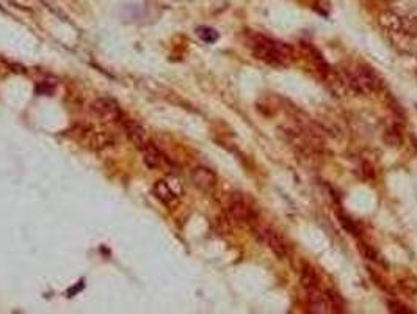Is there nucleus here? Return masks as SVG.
Listing matches in <instances>:
<instances>
[{"label": "nucleus", "mask_w": 417, "mask_h": 314, "mask_svg": "<svg viewBox=\"0 0 417 314\" xmlns=\"http://www.w3.org/2000/svg\"><path fill=\"white\" fill-rule=\"evenodd\" d=\"M257 235L264 240V244H266L271 252H273L278 258H286L289 254V247H287V242L284 240V238L281 234H278L276 231L271 230V228L267 226H253Z\"/></svg>", "instance_id": "39448f33"}, {"label": "nucleus", "mask_w": 417, "mask_h": 314, "mask_svg": "<svg viewBox=\"0 0 417 314\" xmlns=\"http://www.w3.org/2000/svg\"><path fill=\"white\" fill-rule=\"evenodd\" d=\"M119 124L123 126L125 135H128V139L134 143L138 149H142L149 142L146 130H144L137 121L129 120V118H123V121Z\"/></svg>", "instance_id": "6e6552de"}, {"label": "nucleus", "mask_w": 417, "mask_h": 314, "mask_svg": "<svg viewBox=\"0 0 417 314\" xmlns=\"http://www.w3.org/2000/svg\"><path fill=\"white\" fill-rule=\"evenodd\" d=\"M248 46L256 58L271 64V67H289L296 58L294 48H290L289 44L276 41V39L261 34H251L248 38Z\"/></svg>", "instance_id": "f257e3e1"}, {"label": "nucleus", "mask_w": 417, "mask_h": 314, "mask_svg": "<svg viewBox=\"0 0 417 314\" xmlns=\"http://www.w3.org/2000/svg\"><path fill=\"white\" fill-rule=\"evenodd\" d=\"M389 311L390 313H400V314H413L411 310H408L405 305L397 303V302H389Z\"/></svg>", "instance_id": "9b49d317"}, {"label": "nucleus", "mask_w": 417, "mask_h": 314, "mask_svg": "<svg viewBox=\"0 0 417 314\" xmlns=\"http://www.w3.org/2000/svg\"><path fill=\"white\" fill-rule=\"evenodd\" d=\"M198 35H200V38L204 39V41H206V43H215L217 39H218L217 32L212 30V29H206V27L198 30Z\"/></svg>", "instance_id": "9d476101"}, {"label": "nucleus", "mask_w": 417, "mask_h": 314, "mask_svg": "<svg viewBox=\"0 0 417 314\" xmlns=\"http://www.w3.org/2000/svg\"><path fill=\"white\" fill-rule=\"evenodd\" d=\"M152 193L156 195V198L163 203V205L171 206L182 193V187H173L167 179H158L154 187H152Z\"/></svg>", "instance_id": "0eeeda50"}, {"label": "nucleus", "mask_w": 417, "mask_h": 314, "mask_svg": "<svg viewBox=\"0 0 417 314\" xmlns=\"http://www.w3.org/2000/svg\"><path fill=\"white\" fill-rule=\"evenodd\" d=\"M91 112L102 123H121L124 118L121 107L111 97H99L91 104Z\"/></svg>", "instance_id": "7ed1b4c3"}, {"label": "nucleus", "mask_w": 417, "mask_h": 314, "mask_svg": "<svg viewBox=\"0 0 417 314\" xmlns=\"http://www.w3.org/2000/svg\"><path fill=\"white\" fill-rule=\"evenodd\" d=\"M191 182L196 189H200L203 192H214L217 187L218 178L214 170H210L207 167H196L191 172Z\"/></svg>", "instance_id": "423d86ee"}, {"label": "nucleus", "mask_w": 417, "mask_h": 314, "mask_svg": "<svg viewBox=\"0 0 417 314\" xmlns=\"http://www.w3.org/2000/svg\"><path fill=\"white\" fill-rule=\"evenodd\" d=\"M140 151L143 153V161H144V163H146L148 168L156 170V168H160L163 165L165 157H163L160 149H158L151 140L140 149Z\"/></svg>", "instance_id": "1a4fd4ad"}, {"label": "nucleus", "mask_w": 417, "mask_h": 314, "mask_svg": "<svg viewBox=\"0 0 417 314\" xmlns=\"http://www.w3.org/2000/svg\"><path fill=\"white\" fill-rule=\"evenodd\" d=\"M228 214L231 219H234L238 224L245 225H256V212L254 209L248 205V201L240 195H233L228 201Z\"/></svg>", "instance_id": "20e7f679"}, {"label": "nucleus", "mask_w": 417, "mask_h": 314, "mask_svg": "<svg viewBox=\"0 0 417 314\" xmlns=\"http://www.w3.org/2000/svg\"><path fill=\"white\" fill-rule=\"evenodd\" d=\"M341 82L360 95H372L381 90V78L366 64H348L339 73Z\"/></svg>", "instance_id": "f03ea898"}]
</instances>
